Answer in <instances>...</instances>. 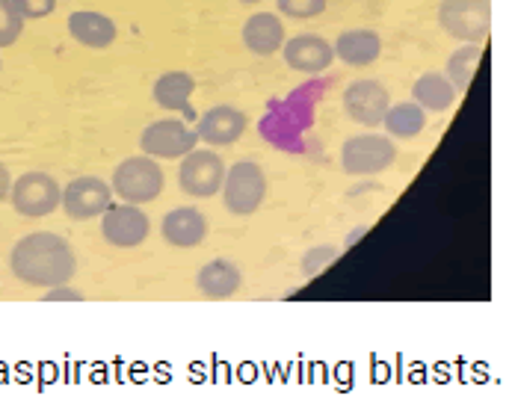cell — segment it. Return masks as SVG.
Wrapping results in <instances>:
<instances>
[{
  "label": "cell",
  "instance_id": "cell-14",
  "mask_svg": "<svg viewBox=\"0 0 512 411\" xmlns=\"http://www.w3.org/2000/svg\"><path fill=\"white\" fill-rule=\"evenodd\" d=\"M160 234L175 249H196L208 237V219L199 207H175L163 216Z\"/></svg>",
  "mask_w": 512,
  "mask_h": 411
},
{
  "label": "cell",
  "instance_id": "cell-27",
  "mask_svg": "<svg viewBox=\"0 0 512 411\" xmlns=\"http://www.w3.org/2000/svg\"><path fill=\"white\" fill-rule=\"evenodd\" d=\"M83 299L86 296L72 284H57V287L42 290V302H83Z\"/></svg>",
  "mask_w": 512,
  "mask_h": 411
},
{
  "label": "cell",
  "instance_id": "cell-8",
  "mask_svg": "<svg viewBox=\"0 0 512 411\" xmlns=\"http://www.w3.org/2000/svg\"><path fill=\"white\" fill-rule=\"evenodd\" d=\"M151 234V219L143 205L119 202L101 213V237L116 249H137Z\"/></svg>",
  "mask_w": 512,
  "mask_h": 411
},
{
  "label": "cell",
  "instance_id": "cell-4",
  "mask_svg": "<svg viewBox=\"0 0 512 411\" xmlns=\"http://www.w3.org/2000/svg\"><path fill=\"white\" fill-rule=\"evenodd\" d=\"M222 202L234 216H252L267 199V175L255 160H240L225 169Z\"/></svg>",
  "mask_w": 512,
  "mask_h": 411
},
{
  "label": "cell",
  "instance_id": "cell-6",
  "mask_svg": "<svg viewBox=\"0 0 512 411\" xmlns=\"http://www.w3.org/2000/svg\"><path fill=\"white\" fill-rule=\"evenodd\" d=\"M225 160L214 148H193L181 157L178 166V187L190 199H214L225 181Z\"/></svg>",
  "mask_w": 512,
  "mask_h": 411
},
{
  "label": "cell",
  "instance_id": "cell-24",
  "mask_svg": "<svg viewBox=\"0 0 512 411\" xmlns=\"http://www.w3.org/2000/svg\"><path fill=\"white\" fill-rule=\"evenodd\" d=\"M21 30H24V18L15 12L12 0H0V48L15 45Z\"/></svg>",
  "mask_w": 512,
  "mask_h": 411
},
{
  "label": "cell",
  "instance_id": "cell-25",
  "mask_svg": "<svg viewBox=\"0 0 512 411\" xmlns=\"http://www.w3.org/2000/svg\"><path fill=\"white\" fill-rule=\"evenodd\" d=\"M326 3H329V0H276V9H279V15H285V18L305 21V18L323 15V12H326Z\"/></svg>",
  "mask_w": 512,
  "mask_h": 411
},
{
  "label": "cell",
  "instance_id": "cell-30",
  "mask_svg": "<svg viewBox=\"0 0 512 411\" xmlns=\"http://www.w3.org/2000/svg\"><path fill=\"white\" fill-rule=\"evenodd\" d=\"M240 3H261V0H240Z\"/></svg>",
  "mask_w": 512,
  "mask_h": 411
},
{
  "label": "cell",
  "instance_id": "cell-13",
  "mask_svg": "<svg viewBox=\"0 0 512 411\" xmlns=\"http://www.w3.org/2000/svg\"><path fill=\"white\" fill-rule=\"evenodd\" d=\"M246 125L249 119L243 110L231 104H217L196 119V134H199V142H208L211 148H225L246 134Z\"/></svg>",
  "mask_w": 512,
  "mask_h": 411
},
{
  "label": "cell",
  "instance_id": "cell-19",
  "mask_svg": "<svg viewBox=\"0 0 512 411\" xmlns=\"http://www.w3.org/2000/svg\"><path fill=\"white\" fill-rule=\"evenodd\" d=\"M196 287L205 299L211 302H225V299H234L243 287V273L234 261L228 258H217V261H208L199 273H196Z\"/></svg>",
  "mask_w": 512,
  "mask_h": 411
},
{
  "label": "cell",
  "instance_id": "cell-9",
  "mask_svg": "<svg viewBox=\"0 0 512 411\" xmlns=\"http://www.w3.org/2000/svg\"><path fill=\"white\" fill-rule=\"evenodd\" d=\"M199 145L196 128H190L181 119H157L140 134V148L143 154L154 160H181Z\"/></svg>",
  "mask_w": 512,
  "mask_h": 411
},
{
  "label": "cell",
  "instance_id": "cell-22",
  "mask_svg": "<svg viewBox=\"0 0 512 411\" xmlns=\"http://www.w3.org/2000/svg\"><path fill=\"white\" fill-rule=\"evenodd\" d=\"M480 57H483V48H480V45H462V48H456V51L447 57L444 77L456 86L459 95L471 86L474 74L480 69Z\"/></svg>",
  "mask_w": 512,
  "mask_h": 411
},
{
  "label": "cell",
  "instance_id": "cell-3",
  "mask_svg": "<svg viewBox=\"0 0 512 411\" xmlns=\"http://www.w3.org/2000/svg\"><path fill=\"white\" fill-rule=\"evenodd\" d=\"M441 30L462 45H483L492 30V3L489 0H441Z\"/></svg>",
  "mask_w": 512,
  "mask_h": 411
},
{
  "label": "cell",
  "instance_id": "cell-26",
  "mask_svg": "<svg viewBox=\"0 0 512 411\" xmlns=\"http://www.w3.org/2000/svg\"><path fill=\"white\" fill-rule=\"evenodd\" d=\"M12 6L24 21H39L57 12V0H12Z\"/></svg>",
  "mask_w": 512,
  "mask_h": 411
},
{
  "label": "cell",
  "instance_id": "cell-20",
  "mask_svg": "<svg viewBox=\"0 0 512 411\" xmlns=\"http://www.w3.org/2000/svg\"><path fill=\"white\" fill-rule=\"evenodd\" d=\"M459 92L456 86L444 77V71H427L415 80L412 86V101L424 110V113H444L456 104Z\"/></svg>",
  "mask_w": 512,
  "mask_h": 411
},
{
  "label": "cell",
  "instance_id": "cell-23",
  "mask_svg": "<svg viewBox=\"0 0 512 411\" xmlns=\"http://www.w3.org/2000/svg\"><path fill=\"white\" fill-rule=\"evenodd\" d=\"M338 258H341V249H335V246H314L302 255L299 270L305 278H317L320 273H326Z\"/></svg>",
  "mask_w": 512,
  "mask_h": 411
},
{
  "label": "cell",
  "instance_id": "cell-28",
  "mask_svg": "<svg viewBox=\"0 0 512 411\" xmlns=\"http://www.w3.org/2000/svg\"><path fill=\"white\" fill-rule=\"evenodd\" d=\"M9 190H12V175H9V169L0 163V202L9 199Z\"/></svg>",
  "mask_w": 512,
  "mask_h": 411
},
{
  "label": "cell",
  "instance_id": "cell-31",
  "mask_svg": "<svg viewBox=\"0 0 512 411\" xmlns=\"http://www.w3.org/2000/svg\"><path fill=\"white\" fill-rule=\"evenodd\" d=\"M0 71H3V63H0Z\"/></svg>",
  "mask_w": 512,
  "mask_h": 411
},
{
  "label": "cell",
  "instance_id": "cell-10",
  "mask_svg": "<svg viewBox=\"0 0 512 411\" xmlns=\"http://www.w3.org/2000/svg\"><path fill=\"white\" fill-rule=\"evenodd\" d=\"M341 104H344L347 119H353L356 125L379 128L385 113H388V107H391V95H388V89L379 80L365 77V80H353L344 89Z\"/></svg>",
  "mask_w": 512,
  "mask_h": 411
},
{
  "label": "cell",
  "instance_id": "cell-7",
  "mask_svg": "<svg viewBox=\"0 0 512 411\" xmlns=\"http://www.w3.org/2000/svg\"><path fill=\"white\" fill-rule=\"evenodd\" d=\"M397 160V145L382 134H359L341 145V166L353 178H373L391 169Z\"/></svg>",
  "mask_w": 512,
  "mask_h": 411
},
{
  "label": "cell",
  "instance_id": "cell-12",
  "mask_svg": "<svg viewBox=\"0 0 512 411\" xmlns=\"http://www.w3.org/2000/svg\"><path fill=\"white\" fill-rule=\"evenodd\" d=\"M288 69L299 74H323L335 63V48L317 33H299L293 39H285L282 45Z\"/></svg>",
  "mask_w": 512,
  "mask_h": 411
},
{
  "label": "cell",
  "instance_id": "cell-11",
  "mask_svg": "<svg viewBox=\"0 0 512 411\" xmlns=\"http://www.w3.org/2000/svg\"><path fill=\"white\" fill-rule=\"evenodd\" d=\"M110 205H113V187L104 178L83 175V178H74L69 187H63V202H60V207L66 210V216L74 219V222L95 219V216H101Z\"/></svg>",
  "mask_w": 512,
  "mask_h": 411
},
{
  "label": "cell",
  "instance_id": "cell-15",
  "mask_svg": "<svg viewBox=\"0 0 512 411\" xmlns=\"http://www.w3.org/2000/svg\"><path fill=\"white\" fill-rule=\"evenodd\" d=\"M240 36L255 57H273L285 45V21L279 12H255L246 18Z\"/></svg>",
  "mask_w": 512,
  "mask_h": 411
},
{
  "label": "cell",
  "instance_id": "cell-5",
  "mask_svg": "<svg viewBox=\"0 0 512 411\" xmlns=\"http://www.w3.org/2000/svg\"><path fill=\"white\" fill-rule=\"evenodd\" d=\"M9 202H12L18 216L42 219V216H51L60 207V202H63V187L57 184L54 175L33 169V172H24L21 178L12 181Z\"/></svg>",
  "mask_w": 512,
  "mask_h": 411
},
{
  "label": "cell",
  "instance_id": "cell-17",
  "mask_svg": "<svg viewBox=\"0 0 512 411\" xmlns=\"http://www.w3.org/2000/svg\"><path fill=\"white\" fill-rule=\"evenodd\" d=\"M154 104L166 113H184L193 119V95H196V77L190 71H166L154 80Z\"/></svg>",
  "mask_w": 512,
  "mask_h": 411
},
{
  "label": "cell",
  "instance_id": "cell-18",
  "mask_svg": "<svg viewBox=\"0 0 512 411\" xmlns=\"http://www.w3.org/2000/svg\"><path fill=\"white\" fill-rule=\"evenodd\" d=\"M69 36H72L77 45L83 48H92V51H104L116 42L119 30L113 24L110 15L104 12H95V9H77L69 15Z\"/></svg>",
  "mask_w": 512,
  "mask_h": 411
},
{
  "label": "cell",
  "instance_id": "cell-1",
  "mask_svg": "<svg viewBox=\"0 0 512 411\" xmlns=\"http://www.w3.org/2000/svg\"><path fill=\"white\" fill-rule=\"evenodd\" d=\"M9 270L27 287H57L69 284L77 273L72 243L54 231H33L21 237L9 252Z\"/></svg>",
  "mask_w": 512,
  "mask_h": 411
},
{
  "label": "cell",
  "instance_id": "cell-29",
  "mask_svg": "<svg viewBox=\"0 0 512 411\" xmlns=\"http://www.w3.org/2000/svg\"><path fill=\"white\" fill-rule=\"evenodd\" d=\"M367 231H370V225H359V228H353V231H350V234L344 237V246H341V249H350V246H356V243H359V240L365 237Z\"/></svg>",
  "mask_w": 512,
  "mask_h": 411
},
{
  "label": "cell",
  "instance_id": "cell-2",
  "mask_svg": "<svg viewBox=\"0 0 512 411\" xmlns=\"http://www.w3.org/2000/svg\"><path fill=\"white\" fill-rule=\"evenodd\" d=\"M110 187H113V196H119L122 202L148 205V202H154V199L163 193L166 175H163L160 160H154V157H148V154H137V157L122 160V163L113 169Z\"/></svg>",
  "mask_w": 512,
  "mask_h": 411
},
{
  "label": "cell",
  "instance_id": "cell-21",
  "mask_svg": "<svg viewBox=\"0 0 512 411\" xmlns=\"http://www.w3.org/2000/svg\"><path fill=\"white\" fill-rule=\"evenodd\" d=\"M382 128L391 139H415L421 137L427 128V113L415 101H400V104L388 107Z\"/></svg>",
  "mask_w": 512,
  "mask_h": 411
},
{
  "label": "cell",
  "instance_id": "cell-16",
  "mask_svg": "<svg viewBox=\"0 0 512 411\" xmlns=\"http://www.w3.org/2000/svg\"><path fill=\"white\" fill-rule=\"evenodd\" d=\"M335 60H341L350 69H367L382 57V36L370 27H356L344 30L335 39Z\"/></svg>",
  "mask_w": 512,
  "mask_h": 411
}]
</instances>
